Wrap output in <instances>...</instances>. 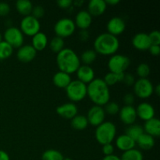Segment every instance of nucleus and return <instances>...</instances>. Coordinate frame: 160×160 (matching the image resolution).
Returning <instances> with one entry per match:
<instances>
[{
    "mask_svg": "<svg viewBox=\"0 0 160 160\" xmlns=\"http://www.w3.org/2000/svg\"><path fill=\"white\" fill-rule=\"evenodd\" d=\"M87 95L95 105L104 106L110 99V91L103 79L95 78L87 85Z\"/></svg>",
    "mask_w": 160,
    "mask_h": 160,
    "instance_id": "1",
    "label": "nucleus"
},
{
    "mask_svg": "<svg viewBox=\"0 0 160 160\" xmlns=\"http://www.w3.org/2000/svg\"><path fill=\"white\" fill-rule=\"evenodd\" d=\"M56 63L60 71L71 74L78 70L81 66V60L78 55L70 48H64L57 53Z\"/></svg>",
    "mask_w": 160,
    "mask_h": 160,
    "instance_id": "2",
    "label": "nucleus"
},
{
    "mask_svg": "<svg viewBox=\"0 0 160 160\" xmlns=\"http://www.w3.org/2000/svg\"><path fill=\"white\" fill-rule=\"evenodd\" d=\"M120 48V42L116 36L107 32L100 34L94 41V50L98 54L112 56Z\"/></svg>",
    "mask_w": 160,
    "mask_h": 160,
    "instance_id": "3",
    "label": "nucleus"
},
{
    "mask_svg": "<svg viewBox=\"0 0 160 160\" xmlns=\"http://www.w3.org/2000/svg\"><path fill=\"white\" fill-rule=\"evenodd\" d=\"M117 134V127L112 122L104 121L96 128L95 137L97 142L102 145L111 144Z\"/></svg>",
    "mask_w": 160,
    "mask_h": 160,
    "instance_id": "4",
    "label": "nucleus"
},
{
    "mask_svg": "<svg viewBox=\"0 0 160 160\" xmlns=\"http://www.w3.org/2000/svg\"><path fill=\"white\" fill-rule=\"evenodd\" d=\"M65 89L67 97L73 103L81 102L87 96V84L79 80L72 81Z\"/></svg>",
    "mask_w": 160,
    "mask_h": 160,
    "instance_id": "5",
    "label": "nucleus"
},
{
    "mask_svg": "<svg viewBox=\"0 0 160 160\" xmlns=\"http://www.w3.org/2000/svg\"><path fill=\"white\" fill-rule=\"evenodd\" d=\"M131 65V59L125 55L114 54L108 61V68L109 72L115 73H125Z\"/></svg>",
    "mask_w": 160,
    "mask_h": 160,
    "instance_id": "6",
    "label": "nucleus"
},
{
    "mask_svg": "<svg viewBox=\"0 0 160 160\" xmlns=\"http://www.w3.org/2000/svg\"><path fill=\"white\" fill-rule=\"evenodd\" d=\"M76 25L72 19L63 17L58 20L54 25V31L56 36L59 38L70 37L74 33Z\"/></svg>",
    "mask_w": 160,
    "mask_h": 160,
    "instance_id": "7",
    "label": "nucleus"
},
{
    "mask_svg": "<svg viewBox=\"0 0 160 160\" xmlns=\"http://www.w3.org/2000/svg\"><path fill=\"white\" fill-rule=\"evenodd\" d=\"M12 48H20L24 42V36L20 28L16 27H9L4 32V40Z\"/></svg>",
    "mask_w": 160,
    "mask_h": 160,
    "instance_id": "8",
    "label": "nucleus"
},
{
    "mask_svg": "<svg viewBox=\"0 0 160 160\" xmlns=\"http://www.w3.org/2000/svg\"><path fill=\"white\" fill-rule=\"evenodd\" d=\"M20 29L23 34L33 37L34 34L40 31V21L32 15L27 16L23 17L20 21Z\"/></svg>",
    "mask_w": 160,
    "mask_h": 160,
    "instance_id": "9",
    "label": "nucleus"
},
{
    "mask_svg": "<svg viewBox=\"0 0 160 160\" xmlns=\"http://www.w3.org/2000/svg\"><path fill=\"white\" fill-rule=\"evenodd\" d=\"M134 92L138 98H148L154 92V86L148 78H139L134 84Z\"/></svg>",
    "mask_w": 160,
    "mask_h": 160,
    "instance_id": "10",
    "label": "nucleus"
},
{
    "mask_svg": "<svg viewBox=\"0 0 160 160\" xmlns=\"http://www.w3.org/2000/svg\"><path fill=\"white\" fill-rule=\"evenodd\" d=\"M86 117H87L89 124L97 128L104 122L106 112L102 106L95 105L89 109Z\"/></svg>",
    "mask_w": 160,
    "mask_h": 160,
    "instance_id": "11",
    "label": "nucleus"
},
{
    "mask_svg": "<svg viewBox=\"0 0 160 160\" xmlns=\"http://www.w3.org/2000/svg\"><path fill=\"white\" fill-rule=\"evenodd\" d=\"M126 28V23L123 18L120 17H114L108 21L106 24L107 33L112 34L117 37L119 34H121Z\"/></svg>",
    "mask_w": 160,
    "mask_h": 160,
    "instance_id": "12",
    "label": "nucleus"
},
{
    "mask_svg": "<svg viewBox=\"0 0 160 160\" xmlns=\"http://www.w3.org/2000/svg\"><path fill=\"white\" fill-rule=\"evenodd\" d=\"M120 120L126 125H132L137 120V112L133 106H124L120 108L119 112Z\"/></svg>",
    "mask_w": 160,
    "mask_h": 160,
    "instance_id": "13",
    "label": "nucleus"
},
{
    "mask_svg": "<svg viewBox=\"0 0 160 160\" xmlns=\"http://www.w3.org/2000/svg\"><path fill=\"white\" fill-rule=\"evenodd\" d=\"M137 117L144 121H148L155 117V109L153 106L147 102H143L140 103L136 108Z\"/></svg>",
    "mask_w": 160,
    "mask_h": 160,
    "instance_id": "14",
    "label": "nucleus"
},
{
    "mask_svg": "<svg viewBox=\"0 0 160 160\" xmlns=\"http://www.w3.org/2000/svg\"><path fill=\"white\" fill-rule=\"evenodd\" d=\"M37 51L31 45H23L18 48L17 56V59L23 63L30 62L35 58Z\"/></svg>",
    "mask_w": 160,
    "mask_h": 160,
    "instance_id": "15",
    "label": "nucleus"
},
{
    "mask_svg": "<svg viewBox=\"0 0 160 160\" xmlns=\"http://www.w3.org/2000/svg\"><path fill=\"white\" fill-rule=\"evenodd\" d=\"M56 112L62 118L72 120L75 116L78 115V109L75 103L67 102L58 106L56 108Z\"/></svg>",
    "mask_w": 160,
    "mask_h": 160,
    "instance_id": "16",
    "label": "nucleus"
},
{
    "mask_svg": "<svg viewBox=\"0 0 160 160\" xmlns=\"http://www.w3.org/2000/svg\"><path fill=\"white\" fill-rule=\"evenodd\" d=\"M132 45L138 50L140 51H146L148 50L151 46L148 34L145 32H140L136 34L132 38Z\"/></svg>",
    "mask_w": 160,
    "mask_h": 160,
    "instance_id": "17",
    "label": "nucleus"
},
{
    "mask_svg": "<svg viewBox=\"0 0 160 160\" xmlns=\"http://www.w3.org/2000/svg\"><path fill=\"white\" fill-rule=\"evenodd\" d=\"M76 72L78 80L85 84H88L95 79V71L91 66L81 65Z\"/></svg>",
    "mask_w": 160,
    "mask_h": 160,
    "instance_id": "18",
    "label": "nucleus"
},
{
    "mask_svg": "<svg viewBox=\"0 0 160 160\" xmlns=\"http://www.w3.org/2000/svg\"><path fill=\"white\" fill-rule=\"evenodd\" d=\"M92 17L87 10H81L77 13L75 17L74 23L76 28H79L81 30H85L92 25Z\"/></svg>",
    "mask_w": 160,
    "mask_h": 160,
    "instance_id": "19",
    "label": "nucleus"
},
{
    "mask_svg": "<svg viewBox=\"0 0 160 160\" xmlns=\"http://www.w3.org/2000/svg\"><path fill=\"white\" fill-rule=\"evenodd\" d=\"M107 8V4L104 0H90L88 4V12L91 16L102 15Z\"/></svg>",
    "mask_w": 160,
    "mask_h": 160,
    "instance_id": "20",
    "label": "nucleus"
},
{
    "mask_svg": "<svg viewBox=\"0 0 160 160\" xmlns=\"http://www.w3.org/2000/svg\"><path fill=\"white\" fill-rule=\"evenodd\" d=\"M116 145H117V148L119 150L124 152L135 148L136 142L129 136L123 134L117 138V139H116Z\"/></svg>",
    "mask_w": 160,
    "mask_h": 160,
    "instance_id": "21",
    "label": "nucleus"
},
{
    "mask_svg": "<svg viewBox=\"0 0 160 160\" xmlns=\"http://www.w3.org/2000/svg\"><path fill=\"white\" fill-rule=\"evenodd\" d=\"M144 132L145 134L151 135L152 137H159L160 135V121L158 118L151 119L145 121L144 124Z\"/></svg>",
    "mask_w": 160,
    "mask_h": 160,
    "instance_id": "22",
    "label": "nucleus"
},
{
    "mask_svg": "<svg viewBox=\"0 0 160 160\" xmlns=\"http://www.w3.org/2000/svg\"><path fill=\"white\" fill-rule=\"evenodd\" d=\"M48 44V37L45 33L39 31L34 34L31 39V45L36 51H42L47 47Z\"/></svg>",
    "mask_w": 160,
    "mask_h": 160,
    "instance_id": "23",
    "label": "nucleus"
},
{
    "mask_svg": "<svg viewBox=\"0 0 160 160\" xmlns=\"http://www.w3.org/2000/svg\"><path fill=\"white\" fill-rule=\"evenodd\" d=\"M53 84L60 88H66L71 82V77L69 73L62 71H58L54 74L52 78Z\"/></svg>",
    "mask_w": 160,
    "mask_h": 160,
    "instance_id": "24",
    "label": "nucleus"
},
{
    "mask_svg": "<svg viewBox=\"0 0 160 160\" xmlns=\"http://www.w3.org/2000/svg\"><path fill=\"white\" fill-rule=\"evenodd\" d=\"M136 145L143 150H150L154 147L155 138L151 135L145 134V132L136 140Z\"/></svg>",
    "mask_w": 160,
    "mask_h": 160,
    "instance_id": "25",
    "label": "nucleus"
},
{
    "mask_svg": "<svg viewBox=\"0 0 160 160\" xmlns=\"http://www.w3.org/2000/svg\"><path fill=\"white\" fill-rule=\"evenodd\" d=\"M16 9L21 15L27 17L31 14L33 9V4L28 0H18L15 4Z\"/></svg>",
    "mask_w": 160,
    "mask_h": 160,
    "instance_id": "26",
    "label": "nucleus"
},
{
    "mask_svg": "<svg viewBox=\"0 0 160 160\" xmlns=\"http://www.w3.org/2000/svg\"><path fill=\"white\" fill-rule=\"evenodd\" d=\"M88 124L89 123L87 117L84 115L78 114L71 120L72 128H74L75 130H78V131H83V130L86 129Z\"/></svg>",
    "mask_w": 160,
    "mask_h": 160,
    "instance_id": "27",
    "label": "nucleus"
},
{
    "mask_svg": "<svg viewBox=\"0 0 160 160\" xmlns=\"http://www.w3.org/2000/svg\"><path fill=\"white\" fill-rule=\"evenodd\" d=\"M124 73H112V72H109V73H107L105 75L103 81L109 87V86L114 85V84H117V83L123 81Z\"/></svg>",
    "mask_w": 160,
    "mask_h": 160,
    "instance_id": "28",
    "label": "nucleus"
},
{
    "mask_svg": "<svg viewBox=\"0 0 160 160\" xmlns=\"http://www.w3.org/2000/svg\"><path fill=\"white\" fill-rule=\"evenodd\" d=\"M144 133L143 128L142 126H140L139 124H132L128 126V128H127L126 131H125V134H127L128 136H129L130 138L134 140L136 142L138 138L142 135Z\"/></svg>",
    "mask_w": 160,
    "mask_h": 160,
    "instance_id": "29",
    "label": "nucleus"
},
{
    "mask_svg": "<svg viewBox=\"0 0 160 160\" xmlns=\"http://www.w3.org/2000/svg\"><path fill=\"white\" fill-rule=\"evenodd\" d=\"M97 58V53L94 49H88L83 52L81 55L80 60L84 63V65L91 66L95 61Z\"/></svg>",
    "mask_w": 160,
    "mask_h": 160,
    "instance_id": "30",
    "label": "nucleus"
},
{
    "mask_svg": "<svg viewBox=\"0 0 160 160\" xmlns=\"http://www.w3.org/2000/svg\"><path fill=\"white\" fill-rule=\"evenodd\" d=\"M143 154L140 150L136 148L124 152L120 157L121 160H143Z\"/></svg>",
    "mask_w": 160,
    "mask_h": 160,
    "instance_id": "31",
    "label": "nucleus"
},
{
    "mask_svg": "<svg viewBox=\"0 0 160 160\" xmlns=\"http://www.w3.org/2000/svg\"><path fill=\"white\" fill-rule=\"evenodd\" d=\"M64 45H65V42H64L63 38L56 36L50 41L49 48L53 52L59 53L64 48Z\"/></svg>",
    "mask_w": 160,
    "mask_h": 160,
    "instance_id": "32",
    "label": "nucleus"
},
{
    "mask_svg": "<svg viewBox=\"0 0 160 160\" xmlns=\"http://www.w3.org/2000/svg\"><path fill=\"white\" fill-rule=\"evenodd\" d=\"M64 156L56 149H48L43 152L42 160H63Z\"/></svg>",
    "mask_w": 160,
    "mask_h": 160,
    "instance_id": "33",
    "label": "nucleus"
},
{
    "mask_svg": "<svg viewBox=\"0 0 160 160\" xmlns=\"http://www.w3.org/2000/svg\"><path fill=\"white\" fill-rule=\"evenodd\" d=\"M13 52V48L5 41L0 42V59H6L10 57Z\"/></svg>",
    "mask_w": 160,
    "mask_h": 160,
    "instance_id": "34",
    "label": "nucleus"
},
{
    "mask_svg": "<svg viewBox=\"0 0 160 160\" xmlns=\"http://www.w3.org/2000/svg\"><path fill=\"white\" fill-rule=\"evenodd\" d=\"M103 109H104L106 113L111 116H114L119 113L120 108L118 103L115 102H109L105 105Z\"/></svg>",
    "mask_w": 160,
    "mask_h": 160,
    "instance_id": "35",
    "label": "nucleus"
},
{
    "mask_svg": "<svg viewBox=\"0 0 160 160\" xmlns=\"http://www.w3.org/2000/svg\"><path fill=\"white\" fill-rule=\"evenodd\" d=\"M150 72H151L150 67L147 63H145V62L139 64L138 66L137 69H136L137 75L140 78H147L148 75L150 74Z\"/></svg>",
    "mask_w": 160,
    "mask_h": 160,
    "instance_id": "36",
    "label": "nucleus"
},
{
    "mask_svg": "<svg viewBox=\"0 0 160 160\" xmlns=\"http://www.w3.org/2000/svg\"><path fill=\"white\" fill-rule=\"evenodd\" d=\"M44 14H45V9L43 8V6H40V5L33 6L32 12H31V15H32L36 19L39 20V19L43 17Z\"/></svg>",
    "mask_w": 160,
    "mask_h": 160,
    "instance_id": "37",
    "label": "nucleus"
},
{
    "mask_svg": "<svg viewBox=\"0 0 160 160\" xmlns=\"http://www.w3.org/2000/svg\"><path fill=\"white\" fill-rule=\"evenodd\" d=\"M151 45H160V32L157 30L152 31L148 34Z\"/></svg>",
    "mask_w": 160,
    "mask_h": 160,
    "instance_id": "38",
    "label": "nucleus"
},
{
    "mask_svg": "<svg viewBox=\"0 0 160 160\" xmlns=\"http://www.w3.org/2000/svg\"><path fill=\"white\" fill-rule=\"evenodd\" d=\"M122 82L126 84L127 86H132L134 85V82H135V78H134V76L132 73H124V76H123V79Z\"/></svg>",
    "mask_w": 160,
    "mask_h": 160,
    "instance_id": "39",
    "label": "nucleus"
},
{
    "mask_svg": "<svg viewBox=\"0 0 160 160\" xmlns=\"http://www.w3.org/2000/svg\"><path fill=\"white\" fill-rule=\"evenodd\" d=\"M10 12V6L7 2H0V17L8 15Z\"/></svg>",
    "mask_w": 160,
    "mask_h": 160,
    "instance_id": "40",
    "label": "nucleus"
},
{
    "mask_svg": "<svg viewBox=\"0 0 160 160\" xmlns=\"http://www.w3.org/2000/svg\"><path fill=\"white\" fill-rule=\"evenodd\" d=\"M102 153L105 155V156H110L112 155L114 152V147L113 145L111 144H106V145H102Z\"/></svg>",
    "mask_w": 160,
    "mask_h": 160,
    "instance_id": "41",
    "label": "nucleus"
},
{
    "mask_svg": "<svg viewBox=\"0 0 160 160\" xmlns=\"http://www.w3.org/2000/svg\"><path fill=\"white\" fill-rule=\"evenodd\" d=\"M125 106H133L134 102V95L132 93H127L123 98Z\"/></svg>",
    "mask_w": 160,
    "mask_h": 160,
    "instance_id": "42",
    "label": "nucleus"
},
{
    "mask_svg": "<svg viewBox=\"0 0 160 160\" xmlns=\"http://www.w3.org/2000/svg\"><path fill=\"white\" fill-rule=\"evenodd\" d=\"M57 5L62 9H69L72 7L73 1L72 0H58Z\"/></svg>",
    "mask_w": 160,
    "mask_h": 160,
    "instance_id": "43",
    "label": "nucleus"
},
{
    "mask_svg": "<svg viewBox=\"0 0 160 160\" xmlns=\"http://www.w3.org/2000/svg\"><path fill=\"white\" fill-rule=\"evenodd\" d=\"M78 36H79L80 40L82 41V42H86V41L88 40L90 34H89V31L87 29L81 30L79 34H78Z\"/></svg>",
    "mask_w": 160,
    "mask_h": 160,
    "instance_id": "44",
    "label": "nucleus"
},
{
    "mask_svg": "<svg viewBox=\"0 0 160 160\" xmlns=\"http://www.w3.org/2000/svg\"><path fill=\"white\" fill-rule=\"evenodd\" d=\"M148 51L151 53L152 56H159L160 53V46L159 45H151V46L148 48Z\"/></svg>",
    "mask_w": 160,
    "mask_h": 160,
    "instance_id": "45",
    "label": "nucleus"
},
{
    "mask_svg": "<svg viewBox=\"0 0 160 160\" xmlns=\"http://www.w3.org/2000/svg\"><path fill=\"white\" fill-rule=\"evenodd\" d=\"M0 160H10V158L7 152L3 150H0Z\"/></svg>",
    "mask_w": 160,
    "mask_h": 160,
    "instance_id": "46",
    "label": "nucleus"
},
{
    "mask_svg": "<svg viewBox=\"0 0 160 160\" xmlns=\"http://www.w3.org/2000/svg\"><path fill=\"white\" fill-rule=\"evenodd\" d=\"M102 160H121V159H120V157L112 154V155H110V156H104Z\"/></svg>",
    "mask_w": 160,
    "mask_h": 160,
    "instance_id": "47",
    "label": "nucleus"
},
{
    "mask_svg": "<svg viewBox=\"0 0 160 160\" xmlns=\"http://www.w3.org/2000/svg\"><path fill=\"white\" fill-rule=\"evenodd\" d=\"M106 3L107 5H110V6H115L120 2V0H106Z\"/></svg>",
    "mask_w": 160,
    "mask_h": 160,
    "instance_id": "48",
    "label": "nucleus"
},
{
    "mask_svg": "<svg viewBox=\"0 0 160 160\" xmlns=\"http://www.w3.org/2000/svg\"><path fill=\"white\" fill-rule=\"evenodd\" d=\"M84 2L83 0H75L73 2V5L75 6H81L84 4Z\"/></svg>",
    "mask_w": 160,
    "mask_h": 160,
    "instance_id": "49",
    "label": "nucleus"
},
{
    "mask_svg": "<svg viewBox=\"0 0 160 160\" xmlns=\"http://www.w3.org/2000/svg\"><path fill=\"white\" fill-rule=\"evenodd\" d=\"M154 92L156 94V95H158V96H159V94H160V85L159 84H157V85L154 88Z\"/></svg>",
    "mask_w": 160,
    "mask_h": 160,
    "instance_id": "50",
    "label": "nucleus"
},
{
    "mask_svg": "<svg viewBox=\"0 0 160 160\" xmlns=\"http://www.w3.org/2000/svg\"><path fill=\"white\" fill-rule=\"evenodd\" d=\"M2 41V36L1 33H0V42H1Z\"/></svg>",
    "mask_w": 160,
    "mask_h": 160,
    "instance_id": "51",
    "label": "nucleus"
},
{
    "mask_svg": "<svg viewBox=\"0 0 160 160\" xmlns=\"http://www.w3.org/2000/svg\"><path fill=\"white\" fill-rule=\"evenodd\" d=\"M63 160H73V159H70V158H64Z\"/></svg>",
    "mask_w": 160,
    "mask_h": 160,
    "instance_id": "52",
    "label": "nucleus"
}]
</instances>
